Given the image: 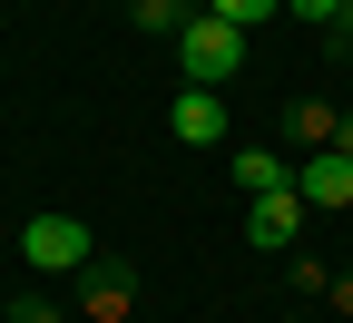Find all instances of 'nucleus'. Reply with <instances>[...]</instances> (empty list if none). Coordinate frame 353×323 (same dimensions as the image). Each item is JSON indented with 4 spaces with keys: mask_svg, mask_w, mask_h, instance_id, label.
<instances>
[{
    "mask_svg": "<svg viewBox=\"0 0 353 323\" xmlns=\"http://www.w3.org/2000/svg\"><path fill=\"white\" fill-rule=\"evenodd\" d=\"M176 69H187V88H226L245 69V30H226L216 10H196L187 30H176Z\"/></svg>",
    "mask_w": 353,
    "mask_h": 323,
    "instance_id": "f257e3e1",
    "label": "nucleus"
},
{
    "mask_svg": "<svg viewBox=\"0 0 353 323\" xmlns=\"http://www.w3.org/2000/svg\"><path fill=\"white\" fill-rule=\"evenodd\" d=\"M20 255H30L39 274H88V264H99V245H88L79 216H30V225H20Z\"/></svg>",
    "mask_w": 353,
    "mask_h": 323,
    "instance_id": "f03ea898",
    "label": "nucleus"
},
{
    "mask_svg": "<svg viewBox=\"0 0 353 323\" xmlns=\"http://www.w3.org/2000/svg\"><path fill=\"white\" fill-rule=\"evenodd\" d=\"M304 216H314V206H304L294 187H275V196H245V236H255V245H304Z\"/></svg>",
    "mask_w": 353,
    "mask_h": 323,
    "instance_id": "7ed1b4c3",
    "label": "nucleus"
},
{
    "mask_svg": "<svg viewBox=\"0 0 353 323\" xmlns=\"http://www.w3.org/2000/svg\"><path fill=\"white\" fill-rule=\"evenodd\" d=\"M294 196L314 206V216H324V206H353V157H343V147H314V157L294 167Z\"/></svg>",
    "mask_w": 353,
    "mask_h": 323,
    "instance_id": "20e7f679",
    "label": "nucleus"
},
{
    "mask_svg": "<svg viewBox=\"0 0 353 323\" xmlns=\"http://www.w3.org/2000/svg\"><path fill=\"white\" fill-rule=\"evenodd\" d=\"M167 127L187 137V147H216V137H226V98H216V88H176V108H167Z\"/></svg>",
    "mask_w": 353,
    "mask_h": 323,
    "instance_id": "39448f33",
    "label": "nucleus"
},
{
    "mask_svg": "<svg viewBox=\"0 0 353 323\" xmlns=\"http://www.w3.org/2000/svg\"><path fill=\"white\" fill-rule=\"evenodd\" d=\"M236 187H245V196H275V187H294V167H285L275 147H236Z\"/></svg>",
    "mask_w": 353,
    "mask_h": 323,
    "instance_id": "423d86ee",
    "label": "nucleus"
},
{
    "mask_svg": "<svg viewBox=\"0 0 353 323\" xmlns=\"http://www.w3.org/2000/svg\"><path fill=\"white\" fill-rule=\"evenodd\" d=\"M206 10H216V20H226V30H255V20H275V10H285V0H206Z\"/></svg>",
    "mask_w": 353,
    "mask_h": 323,
    "instance_id": "0eeeda50",
    "label": "nucleus"
},
{
    "mask_svg": "<svg viewBox=\"0 0 353 323\" xmlns=\"http://www.w3.org/2000/svg\"><path fill=\"white\" fill-rule=\"evenodd\" d=\"M196 10H176V0H138V30H157V39H176Z\"/></svg>",
    "mask_w": 353,
    "mask_h": 323,
    "instance_id": "6e6552de",
    "label": "nucleus"
},
{
    "mask_svg": "<svg viewBox=\"0 0 353 323\" xmlns=\"http://www.w3.org/2000/svg\"><path fill=\"white\" fill-rule=\"evenodd\" d=\"M10 323H69V313H59L50 294H20V304H10Z\"/></svg>",
    "mask_w": 353,
    "mask_h": 323,
    "instance_id": "1a4fd4ad",
    "label": "nucleus"
},
{
    "mask_svg": "<svg viewBox=\"0 0 353 323\" xmlns=\"http://www.w3.org/2000/svg\"><path fill=\"white\" fill-rule=\"evenodd\" d=\"M343 10H353V0H343Z\"/></svg>",
    "mask_w": 353,
    "mask_h": 323,
    "instance_id": "9d476101",
    "label": "nucleus"
},
{
    "mask_svg": "<svg viewBox=\"0 0 353 323\" xmlns=\"http://www.w3.org/2000/svg\"><path fill=\"white\" fill-rule=\"evenodd\" d=\"M343 216H353V206H343Z\"/></svg>",
    "mask_w": 353,
    "mask_h": 323,
    "instance_id": "9b49d317",
    "label": "nucleus"
}]
</instances>
